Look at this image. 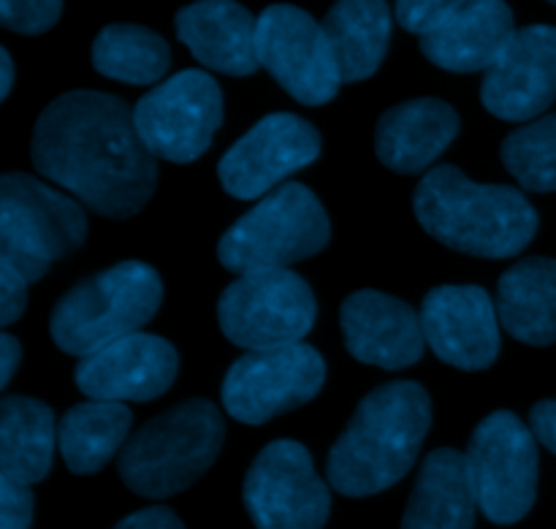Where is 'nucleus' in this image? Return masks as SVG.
<instances>
[{
	"label": "nucleus",
	"mask_w": 556,
	"mask_h": 529,
	"mask_svg": "<svg viewBox=\"0 0 556 529\" xmlns=\"http://www.w3.org/2000/svg\"><path fill=\"white\" fill-rule=\"evenodd\" d=\"M38 174L106 217L141 212L155 190V155L119 98L74 90L49 103L33 130Z\"/></svg>",
	"instance_id": "nucleus-1"
},
{
	"label": "nucleus",
	"mask_w": 556,
	"mask_h": 529,
	"mask_svg": "<svg viewBox=\"0 0 556 529\" xmlns=\"http://www.w3.org/2000/svg\"><path fill=\"white\" fill-rule=\"evenodd\" d=\"M432 424L418 383H389L367 396L329 454V481L345 497H369L407 476Z\"/></svg>",
	"instance_id": "nucleus-2"
},
{
	"label": "nucleus",
	"mask_w": 556,
	"mask_h": 529,
	"mask_svg": "<svg viewBox=\"0 0 556 529\" xmlns=\"http://www.w3.org/2000/svg\"><path fill=\"white\" fill-rule=\"evenodd\" d=\"M413 206L438 242L478 259L519 255L538 231L535 206L519 190L478 185L454 166L432 168Z\"/></svg>",
	"instance_id": "nucleus-3"
},
{
	"label": "nucleus",
	"mask_w": 556,
	"mask_h": 529,
	"mask_svg": "<svg viewBox=\"0 0 556 529\" xmlns=\"http://www.w3.org/2000/svg\"><path fill=\"white\" fill-rule=\"evenodd\" d=\"M223 418L206 400H190L147 421L119 451V478L141 497H172L199 481L223 445Z\"/></svg>",
	"instance_id": "nucleus-4"
},
{
	"label": "nucleus",
	"mask_w": 556,
	"mask_h": 529,
	"mask_svg": "<svg viewBox=\"0 0 556 529\" xmlns=\"http://www.w3.org/2000/svg\"><path fill=\"white\" fill-rule=\"evenodd\" d=\"M163 299L161 277L141 261H123L81 280L54 307L49 329L60 351L92 356L123 337L136 335Z\"/></svg>",
	"instance_id": "nucleus-5"
},
{
	"label": "nucleus",
	"mask_w": 556,
	"mask_h": 529,
	"mask_svg": "<svg viewBox=\"0 0 556 529\" xmlns=\"http://www.w3.org/2000/svg\"><path fill=\"white\" fill-rule=\"evenodd\" d=\"M329 242V217L313 190L282 185L239 217L217 244V259L237 275L286 269L320 253Z\"/></svg>",
	"instance_id": "nucleus-6"
},
{
	"label": "nucleus",
	"mask_w": 556,
	"mask_h": 529,
	"mask_svg": "<svg viewBox=\"0 0 556 529\" xmlns=\"http://www.w3.org/2000/svg\"><path fill=\"white\" fill-rule=\"evenodd\" d=\"M87 237V217L68 196L27 174L0 179V266L36 282L52 261L74 253Z\"/></svg>",
	"instance_id": "nucleus-7"
},
{
	"label": "nucleus",
	"mask_w": 556,
	"mask_h": 529,
	"mask_svg": "<svg viewBox=\"0 0 556 529\" xmlns=\"http://www.w3.org/2000/svg\"><path fill=\"white\" fill-rule=\"evenodd\" d=\"M220 329L233 345L266 351L302 342L315 324V297L288 269L239 275L217 304Z\"/></svg>",
	"instance_id": "nucleus-8"
},
{
	"label": "nucleus",
	"mask_w": 556,
	"mask_h": 529,
	"mask_svg": "<svg viewBox=\"0 0 556 529\" xmlns=\"http://www.w3.org/2000/svg\"><path fill=\"white\" fill-rule=\"evenodd\" d=\"M478 508L494 525H516L530 514L538 494L535 434L508 411L478 424L467 449Z\"/></svg>",
	"instance_id": "nucleus-9"
},
{
	"label": "nucleus",
	"mask_w": 556,
	"mask_h": 529,
	"mask_svg": "<svg viewBox=\"0 0 556 529\" xmlns=\"http://www.w3.org/2000/svg\"><path fill=\"white\" fill-rule=\"evenodd\" d=\"M223 92L204 71H179L152 87L134 109L141 141L155 158L174 163L195 161L220 128Z\"/></svg>",
	"instance_id": "nucleus-10"
},
{
	"label": "nucleus",
	"mask_w": 556,
	"mask_h": 529,
	"mask_svg": "<svg viewBox=\"0 0 556 529\" xmlns=\"http://www.w3.org/2000/svg\"><path fill=\"white\" fill-rule=\"evenodd\" d=\"M324 380V358L302 342L250 351L228 369L223 380V405L239 421L264 424L277 413L313 400Z\"/></svg>",
	"instance_id": "nucleus-11"
},
{
	"label": "nucleus",
	"mask_w": 556,
	"mask_h": 529,
	"mask_svg": "<svg viewBox=\"0 0 556 529\" xmlns=\"http://www.w3.org/2000/svg\"><path fill=\"white\" fill-rule=\"evenodd\" d=\"M258 63L286 87L288 96L307 106H320L342 85L334 52L324 25L304 9L277 3L258 16Z\"/></svg>",
	"instance_id": "nucleus-12"
},
{
	"label": "nucleus",
	"mask_w": 556,
	"mask_h": 529,
	"mask_svg": "<svg viewBox=\"0 0 556 529\" xmlns=\"http://www.w3.org/2000/svg\"><path fill=\"white\" fill-rule=\"evenodd\" d=\"M244 505L258 529H320L331 497L313 456L293 440L266 445L244 478Z\"/></svg>",
	"instance_id": "nucleus-13"
},
{
	"label": "nucleus",
	"mask_w": 556,
	"mask_h": 529,
	"mask_svg": "<svg viewBox=\"0 0 556 529\" xmlns=\"http://www.w3.org/2000/svg\"><path fill=\"white\" fill-rule=\"evenodd\" d=\"M320 152V136L296 114H269L255 123L223 155L217 174L237 199H261L288 174L309 166Z\"/></svg>",
	"instance_id": "nucleus-14"
},
{
	"label": "nucleus",
	"mask_w": 556,
	"mask_h": 529,
	"mask_svg": "<svg viewBox=\"0 0 556 529\" xmlns=\"http://www.w3.org/2000/svg\"><path fill=\"white\" fill-rule=\"evenodd\" d=\"M481 101L494 117L521 123L556 101V27L530 25L514 33L486 71Z\"/></svg>",
	"instance_id": "nucleus-15"
},
{
	"label": "nucleus",
	"mask_w": 556,
	"mask_h": 529,
	"mask_svg": "<svg viewBox=\"0 0 556 529\" xmlns=\"http://www.w3.org/2000/svg\"><path fill=\"white\" fill-rule=\"evenodd\" d=\"M427 345L459 369L492 367L500 353L497 310L483 288L440 286L421 307Z\"/></svg>",
	"instance_id": "nucleus-16"
},
{
	"label": "nucleus",
	"mask_w": 556,
	"mask_h": 529,
	"mask_svg": "<svg viewBox=\"0 0 556 529\" xmlns=\"http://www.w3.org/2000/svg\"><path fill=\"white\" fill-rule=\"evenodd\" d=\"M177 378V351L152 335L123 337L81 358L76 386L98 402H147L161 396Z\"/></svg>",
	"instance_id": "nucleus-17"
},
{
	"label": "nucleus",
	"mask_w": 556,
	"mask_h": 529,
	"mask_svg": "<svg viewBox=\"0 0 556 529\" xmlns=\"http://www.w3.org/2000/svg\"><path fill=\"white\" fill-rule=\"evenodd\" d=\"M345 345L358 362L383 369L410 367L421 358L424 337L421 315L405 302L378 291H358L345 299L340 313Z\"/></svg>",
	"instance_id": "nucleus-18"
},
{
	"label": "nucleus",
	"mask_w": 556,
	"mask_h": 529,
	"mask_svg": "<svg viewBox=\"0 0 556 529\" xmlns=\"http://www.w3.org/2000/svg\"><path fill=\"white\" fill-rule=\"evenodd\" d=\"M514 33V11L505 0H467L421 36V52L454 74L489 71Z\"/></svg>",
	"instance_id": "nucleus-19"
},
{
	"label": "nucleus",
	"mask_w": 556,
	"mask_h": 529,
	"mask_svg": "<svg viewBox=\"0 0 556 529\" xmlns=\"http://www.w3.org/2000/svg\"><path fill=\"white\" fill-rule=\"evenodd\" d=\"M177 36L201 65L228 76H248L258 68V20L233 0H199L174 20Z\"/></svg>",
	"instance_id": "nucleus-20"
},
{
	"label": "nucleus",
	"mask_w": 556,
	"mask_h": 529,
	"mask_svg": "<svg viewBox=\"0 0 556 529\" xmlns=\"http://www.w3.org/2000/svg\"><path fill=\"white\" fill-rule=\"evenodd\" d=\"M459 134V117L438 98L400 103L380 117L375 150L389 168L418 174L432 166Z\"/></svg>",
	"instance_id": "nucleus-21"
},
{
	"label": "nucleus",
	"mask_w": 556,
	"mask_h": 529,
	"mask_svg": "<svg viewBox=\"0 0 556 529\" xmlns=\"http://www.w3.org/2000/svg\"><path fill=\"white\" fill-rule=\"evenodd\" d=\"M476 487L467 456L459 451H432L418 473L402 529H472Z\"/></svg>",
	"instance_id": "nucleus-22"
},
{
	"label": "nucleus",
	"mask_w": 556,
	"mask_h": 529,
	"mask_svg": "<svg viewBox=\"0 0 556 529\" xmlns=\"http://www.w3.org/2000/svg\"><path fill=\"white\" fill-rule=\"evenodd\" d=\"M342 81L369 79L380 68L391 41V9L386 0H337L324 20Z\"/></svg>",
	"instance_id": "nucleus-23"
},
{
	"label": "nucleus",
	"mask_w": 556,
	"mask_h": 529,
	"mask_svg": "<svg viewBox=\"0 0 556 529\" xmlns=\"http://www.w3.org/2000/svg\"><path fill=\"white\" fill-rule=\"evenodd\" d=\"M500 320L527 345L556 342V261L527 259L500 280Z\"/></svg>",
	"instance_id": "nucleus-24"
},
{
	"label": "nucleus",
	"mask_w": 556,
	"mask_h": 529,
	"mask_svg": "<svg viewBox=\"0 0 556 529\" xmlns=\"http://www.w3.org/2000/svg\"><path fill=\"white\" fill-rule=\"evenodd\" d=\"M54 416L30 396H5L0 405V476L38 483L52 467Z\"/></svg>",
	"instance_id": "nucleus-25"
},
{
	"label": "nucleus",
	"mask_w": 556,
	"mask_h": 529,
	"mask_svg": "<svg viewBox=\"0 0 556 529\" xmlns=\"http://www.w3.org/2000/svg\"><path fill=\"white\" fill-rule=\"evenodd\" d=\"M130 432V411L119 402H85L65 413L58 427L60 454L76 476H92L101 470Z\"/></svg>",
	"instance_id": "nucleus-26"
},
{
	"label": "nucleus",
	"mask_w": 556,
	"mask_h": 529,
	"mask_svg": "<svg viewBox=\"0 0 556 529\" xmlns=\"http://www.w3.org/2000/svg\"><path fill=\"white\" fill-rule=\"evenodd\" d=\"M92 65L125 85H155L172 65V52L150 27L106 25L92 41Z\"/></svg>",
	"instance_id": "nucleus-27"
},
{
	"label": "nucleus",
	"mask_w": 556,
	"mask_h": 529,
	"mask_svg": "<svg viewBox=\"0 0 556 529\" xmlns=\"http://www.w3.org/2000/svg\"><path fill=\"white\" fill-rule=\"evenodd\" d=\"M503 163L527 190H556V114L514 130L503 141Z\"/></svg>",
	"instance_id": "nucleus-28"
},
{
	"label": "nucleus",
	"mask_w": 556,
	"mask_h": 529,
	"mask_svg": "<svg viewBox=\"0 0 556 529\" xmlns=\"http://www.w3.org/2000/svg\"><path fill=\"white\" fill-rule=\"evenodd\" d=\"M63 14V0H0V22L22 36L47 33Z\"/></svg>",
	"instance_id": "nucleus-29"
},
{
	"label": "nucleus",
	"mask_w": 556,
	"mask_h": 529,
	"mask_svg": "<svg viewBox=\"0 0 556 529\" xmlns=\"http://www.w3.org/2000/svg\"><path fill=\"white\" fill-rule=\"evenodd\" d=\"M462 3H467V0H396V20L405 30L427 36Z\"/></svg>",
	"instance_id": "nucleus-30"
},
{
	"label": "nucleus",
	"mask_w": 556,
	"mask_h": 529,
	"mask_svg": "<svg viewBox=\"0 0 556 529\" xmlns=\"http://www.w3.org/2000/svg\"><path fill=\"white\" fill-rule=\"evenodd\" d=\"M33 519V494L25 483L0 476V529H27Z\"/></svg>",
	"instance_id": "nucleus-31"
},
{
	"label": "nucleus",
	"mask_w": 556,
	"mask_h": 529,
	"mask_svg": "<svg viewBox=\"0 0 556 529\" xmlns=\"http://www.w3.org/2000/svg\"><path fill=\"white\" fill-rule=\"evenodd\" d=\"M27 286H30V282H27L25 277L0 266V320H3V326H11L22 313H25Z\"/></svg>",
	"instance_id": "nucleus-32"
},
{
	"label": "nucleus",
	"mask_w": 556,
	"mask_h": 529,
	"mask_svg": "<svg viewBox=\"0 0 556 529\" xmlns=\"http://www.w3.org/2000/svg\"><path fill=\"white\" fill-rule=\"evenodd\" d=\"M530 427L535 440H541L552 454H556V400H546L532 407Z\"/></svg>",
	"instance_id": "nucleus-33"
},
{
	"label": "nucleus",
	"mask_w": 556,
	"mask_h": 529,
	"mask_svg": "<svg viewBox=\"0 0 556 529\" xmlns=\"http://www.w3.org/2000/svg\"><path fill=\"white\" fill-rule=\"evenodd\" d=\"M114 529H185L182 521L174 516V511L168 508H144L139 514L128 516V519L119 521Z\"/></svg>",
	"instance_id": "nucleus-34"
},
{
	"label": "nucleus",
	"mask_w": 556,
	"mask_h": 529,
	"mask_svg": "<svg viewBox=\"0 0 556 529\" xmlns=\"http://www.w3.org/2000/svg\"><path fill=\"white\" fill-rule=\"evenodd\" d=\"M22 362V348L20 342L14 340L11 335L0 337V386H9L11 378L16 373V364Z\"/></svg>",
	"instance_id": "nucleus-35"
},
{
	"label": "nucleus",
	"mask_w": 556,
	"mask_h": 529,
	"mask_svg": "<svg viewBox=\"0 0 556 529\" xmlns=\"http://www.w3.org/2000/svg\"><path fill=\"white\" fill-rule=\"evenodd\" d=\"M0 74H3V81H0V98H9L11 85H14V63H11L9 49H0Z\"/></svg>",
	"instance_id": "nucleus-36"
},
{
	"label": "nucleus",
	"mask_w": 556,
	"mask_h": 529,
	"mask_svg": "<svg viewBox=\"0 0 556 529\" xmlns=\"http://www.w3.org/2000/svg\"><path fill=\"white\" fill-rule=\"evenodd\" d=\"M548 3H554V5H556V0H548Z\"/></svg>",
	"instance_id": "nucleus-37"
}]
</instances>
